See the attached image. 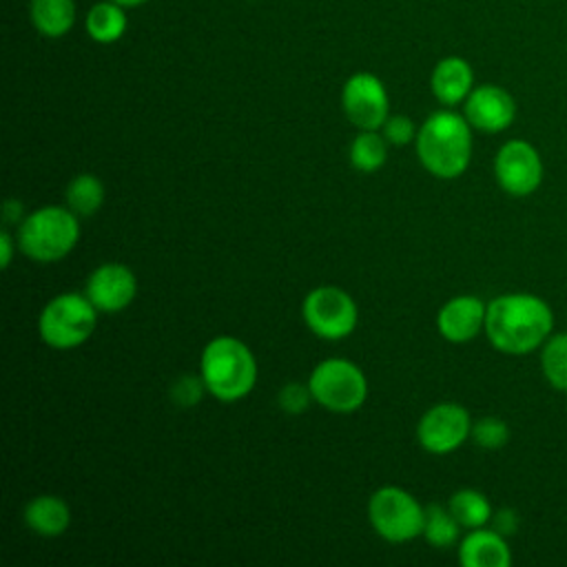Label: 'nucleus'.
Returning <instances> with one entry per match:
<instances>
[{"label":"nucleus","instance_id":"nucleus-1","mask_svg":"<svg viewBox=\"0 0 567 567\" xmlns=\"http://www.w3.org/2000/svg\"><path fill=\"white\" fill-rule=\"evenodd\" d=\"M554 328L545 299L529 292L498 295L487 303L485 334L505 354H527L540 348Z\"/></svg>","mask_w":567,"mask_h":567},{"label":"nucleus","instance_id":"nucleus-2","mask_svg":"<svg viewBox=\"0 0 567 567\" xmlns=\"http://www.w3.org/2000/svg\"><path fill=\"white\" fill-rule=\"evenodd\" d=\"M414 144L416 157L427 173L441 179H454L470 166L472 126L465 115L436 111L419 126Z\"/></svg>","mask_w":567,"mask_h":567},{"label":"nucleus","instance_id":"nucleus-3","mask_svg":"<svg viewBox=\"0 0 567 567\" xmlns=\"http://www.w3.org/2000/svg\"><path fill=\"white\" fill-rule=\"evenodd\" d=\"M199 374L206 390L224 403L250 394L257 383V361L252 350L237 337L219 334L210 339L199 359Z\"/></svg>","mask_w":567,"mask_h":567},{"label":"nucleus","instance_id":"nucleus-4","mask_svg":"<svg viewBox=\"0 0 567 567\" xmlns=\"http://www.w3.org/2000/svg\"><path fill=\"white\" fill-rule=\"evenodd\" d=\"M18 248L33 261L49 264L66 257L80 239L78 215L69 206H42L18 226Z\"/></svg>","mask_w":567,"mask_h":567},{"label":"nucleus","instance_id":"nucleus-5","mask_svg":"<svg viewBox=\"0 0 567 567\" xmlns=\"http://www.w3.org/2000/svg\"><path fill=\"white\" fill-rule=\"evenodd\" d=\"M97 308L84 292H62L47 301L38 319L42 341L55 350L82 346L95 330Z\"/></svg>","mask_w":567,"mask_h":567},{"label":"nucleus","instance_id":"nucleus-6","mask_svg":"<svg viewBox=\"0 0 567 567\" xmlns=\"http://www.w3.org/2000/svg\"><path fill=\"white\" fill-rule=\"evenodd\" d=\"M315 403L328 412H357L368 399V379L363 370L348 359H326L308 377Z\"/></svg>","mask_w":567,"mask_h":567},{"label":"nucleus","instance_id":"nucleus-7","mask_svg":"<svg viewBox=\"0 0 567 567\" xmlns=\"http://www.w3.org/2000/svg\"><path fill=\"white\" fill-rule=\"evenodd\" d=\"M368 520L388 543H408L423 534L425 507L403 487L383 485L368 501Z\"/></svg>","mask_w":567,"mask_h":567},{"label":"nucleus","instance_id":"nucleus-8","mask_svg":"<svg viewBox=\"0 0 567 567\" xmlns=\"http://www.w3.org/2000/svg\"><path fill=\"white\" fill-rule=\"evenodd\" d=\"M301 317L312 334L339 341L354 332L359 321L357 301L337 286L312 288L301 301Z\"/></svg>","mask_w":567,"mask_h":567},{"label":"nucleus","instance_id":"nucleus-9","mask_svg":"<svg viewBox=\"0 0 567 567\" xmlns=\"http://www.w3.org/2000/svg\"><path fill=\"white\" fill-rule=\"evenodd\" d=\"M341 106L359 131H379L390 115V97L383 82L368 71L352 73L341 89Z\"/></svg>","mask_w":567,"mask_h":567},{"label":"nucleus","instance_id":"nucleus-10","mask_svg":"<svg viewBox=\"0 0 567 567\" xmlns=\"http://www.w3.org/2000/svg\"><path fill=\"white\" fill-rule=\"evenodd\" d=\"M472 432L470 412L458 403H436L416 423V441L430 454L458 450Z\"/></svg>","mask_w":567,"mask_h":567},{"label":"nucleus","instance_id":"nucleus-11","mask_svg":"<svg viewBox=\"0 0 567 567\" xmlns=\"http://www.w3.org/2000/svg\"><path fill=\"white\" fill-rule=\"evenodd\" d=\"M494 175L507 195L527 197L543 182V159L529 142L509 140L494 157Z\"/></svg>","mask_w":567,"mask_h":567},{"label":"nucleus","instance_id":"nucleus-12","mask_svg":"<svg viewBox=\"0 0 567 567\" xmlns=\"http://www.w3.org/2000/svg\"><path fill=\"white\" fill-rule=\"evenodd\" d=\"M84 295L97 308V312H120L128 308L137 295L135 272L117 261H106L93 268L86 277Z\"/></svg>","mask_w":567,"mask_h":567},{"label":"nucleus","instance_id":"nucleus-13","mask_svg":"<svg viewBox=\"0 0 567 567\" xmlns=\"http://www.w3.org/2000/svg\"><path fill=\"white\" fill-rule=\"evenodd\" d=\"M463 115L472 128L483 133H501L516 117L514 97L496 84H481L463 102Z\"/></svg>","mask_w":567,"mask_h":567},{"label":"nucleus","instance_id":"nucleus-14","mask_svg":"<svg viewBox=\"0 0 567 567\" xmlns=\"http://www.w3.org/2000/svg\"><path fill=\"white\" fill-rule=\"evenodd\" d=\"M487 306L474 295H456L447 299L436 315V330L450 343H467L485 330Z\"/></svg>","mask_w":567,"mask_h":567},{"label":"nucleus","instance_id":"nucleus-15","mask_svg":"<svg viewBox=\"0 0 567 567\" xmlns=\"http://www.w3.org/2000/svg\"><path fill=\"white\" fill-rule=\"evenodd\" d=\"M458 563L463 567H509L512 551L503 534L476 527L461 538Z\"/></svg>","mask_w":567,"mask_h":567},{"label":"nucleus","instance_id":"nucleus-16","mask_svg":"<svg viewBox=\"0 0 567 567\" xmlns=\"http://www.w3.org/2000/svg\"><path fill=\"white\" fill-rule=\"evenodd\" d=\"M430 86L434 97L445 106H456L465 102V97L474 89V71L465 58L447 55L436 62L432 69Z\"/></svg>","mask_w":567,"mask_h":567},{"label":"nucleus","instance_id":"nucleus-17","mask_svg":"<svg viewBox=\"0 0 567 567\" xmlns=\"http://www.w3.org/2000/svg\"><path fill=\"white\" fill-rule=\"evenodd\" d=\"M22 518L33 534L44 538H58L71 525V509L64 498L55 494H40L24 505Z\"/></svg>","mask_w":567,"mask_h":567},{"label":"nucleus","instance_id":"nucleus-18","mask_svg":"<svg viewBox=\"0 0 567 567\" xmlns=\"http://www.w3.org/2000/svg\"><path fill=\"white\" fill-rule=\"evenodd\" d=\"M29 18L38 33L62 38L75 24V0H31Z\"/></svg>","mask_w":567,"mask_h":567},{"label":"nucleus","instance_id":"nucleus-19","mask_svg":"<svg viewBox=\"0 0 567 567\" xmlns=\"http://www.w3.org/2000/svg\"><path fill=\"white\" fill-rule=\"evenodd\" d=\"M126 7L113 2V0H102L97 4H93L86 13L84 27L91 40L100 42V44H111L117 42L128 24L126 18Z\"/></svg>","mask_w":567,"mask_h":567},{"label":"nucleus","instance_id":"nucleus-20","mask_svg":"<svg viewBox=\"0 0 567 567\" xmlns=\"http://www.w3.org/2000/svg\"><path fill=\"white\" fill-rule=\"evenodd\" d=\"M447 507L452 512V516L461 523V527L465 529H476V527H483L485 523L492 520V505L487 501V496L478 489H472V487H463V489H456L450 501H447Z\"/></svg>","mask_w":567,"mask_h":567},{"label":"nucleus","instance_id":"nucleus-21","mask_svg":"<svg viewBox=\"0 0 567 567\" xmlns=\"http://www.w3.org/2000/svg\"><path fill=\"white\" fill-rule=\"evenodd\" d=\"M104 195H106V190L97 175L80 173L66 186V206L78 217H91L102 208Z\"/></svg>","mask_w":567,"mask_h":567},{"label":"nucleus","instance_id":"nucleus-22","mask_svg":"<svg viewBox=\"0 0 567 567\" xmlns=\"http://www.w3.org/2000/svg\"><path fill=\"white\" fill-rule=\"evenodd\" d=\"M388 142L381 131H359V135L350 142L348 159L352 168L361 173H377L388 159Z\"/></svg>","mask_w":567,"mask_h":567},{"label":"nucleus","instance_id":"nucleus-23","mask_svg":"<svg viewBox=\"0 0 567 567\" xmlns=\"http://www.w3.org/2000/svg\"><path fill=\"white\" fill-rule=\"evenodd\" d=\"M425 540L436 547L445 549L452 547L458 536H461V523L452 516L450 507H443L439 503H430L425 507V523H423V534Z\"/></svg>","mask_w":567,"mask_h":567},{"label":"nucleus","instance_id":"nucleus-24","mask_svg":"<svg viewBox=\"0 0 567 567\" xmlns=\"http://www.w3.org/2000/svg\"><path fill=\"white\" fill-rule=\"evenodd\" d=\"M540 368L554 390L567 392V332L547 337L540 350Z\"/></svg>","mask_w":567,"mask_h":567},{"label":"nucleus","instance_id":"nucleus-25","mask_svg":"<svg viewBox=\"0 0 567 567\" xmlns=\"http://www.w3.org/2000/svg\"><path fill=\"white\" fill-rule=\"evenodd\" d=\"M470 436L483 450H501L509 441V425L498 416H481L472 421Z\"/></svg>","mask_w":567,"mask_h":567},{"label":"nucleus","instance_id":"nucleus-26","mask_svg":"<svg viewBox=\"0 0 567 567\" xmlns=\"http://www.w3.org/2000/svg\"><path fill=\"white\" fill-rule=\"evenodd\" d=\"M315 401L312 392H310V385L308 383H286L279 394H277V403L284 412L288 414H301L310 408V403Z\"/></svg>","mask_w":567,"mask_h":567},{"label":"nucleus","instance_id":"nucleus-27","mask_svg":"<svg viewBox=\"0 0 567 567\" xmlns=\"http://www.w3.org/2000/svg\"><path fill=\"white\" fill-rule=\"evenodd\" d=\"M379 131L390 146H405V144L414 142L416 133H419V128L414 126V122L408 115H388V120L383 122V126Z\"/></svg>","mask_w":567,"mask_h":567},{"label":"nucleus","instance_id":"nucleus-28","mask_svg":"<svg viewBox=\"0 0 567 567\" xmlns=\"http://www.w3.org/2000/svg\"><path fill=\"white\" fill-rule=\"evenodd\" d=\"M204 392H208V390H206V383H204L202 374H199V377L184 374V377H179V379L175 381V385L171 388V399H173V403L179 405V408H190V405H195V403L202 399Z\"/></svg>","mask_w":567,"mask_h":567},{"label":"nucleus","instance_id":"nucleus-29","mask_svg":"<svg viewBox=\"0 0 567 567\" xmlns=\"http://www.w3.org/2000/svg\"><path fill=\"white\" fill-rule=\"evenodd\" d=\"M492 525H494L492 529H496L498 534L512 536L518 529V514L514 509H509V507H503V509L492 514Z\"/></svg>","mask_w":567,"mask_h":567},{"label":"nucleus","instance_id":"nucleus-30","mask_svg":"<svg viewBox=\"0 0 567 567\" xmlns=\"http://www.w3.org/2000/svg\"><path fill=\"white\" fill-rule=\"evenodd\" d=\"M16 246H18V239H13V237H11V233L4 228V230L0 233V264H2V268H4V270L11 266V259H13V250H16Z\"/></svg>","mask_w":567,"mask_h":567},{"label":"nucleus","instance_id":"nucleus-31","mask_svg":"<svg viewBox=\"0 0 567 567\" xmlns=\"http://www.w3.org/2000/svg\"><path fill=\"white\" fill-rule=\"evenodd\" d=\"M22 204L18 202V199H7V204H4V221L7 224H18V221H22L24 219V215H22Z\"/></svg>","mask_w":567,"mask_h":567},{"label":"nucleus","instance_id":"nucleus-32","mask_svg":"<svg viewBox=\"0 0 567 567\" xmlns=\"http://www.w3.org/2000/svg\"><path fill=\"white\" fill-rule=\"evenodd\" d=\"M113 2H117V4H122V7H137V4H144V2H148V0H113Z\"/></svg>","mask_w":567,"mask_h":567}]
</instances>
